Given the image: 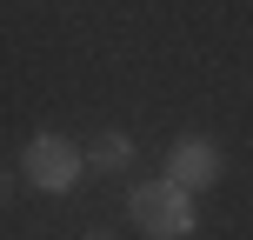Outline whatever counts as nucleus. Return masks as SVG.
Masks as SVG:
<instances>
[{
    "mask_svg": "<svg viewBox=\"0 0 253 240\" xmlns=\"http://www.w3.org/2000/svg\"><path fill=\"white\" fill-rule=\"evenodd\" d=\"M126 214H133V227L147 240H187L193 227H200V214H193V193L173 187V180H147V187L126 193Z\"/></svg>",
    "mask_w": 253,
    "mask_h": 240,
    "instance_id": "nucleus-1",
    "label": "nucleus"
},
{
    "mask_svg": "<svg viewBox=\"0 0 253 240\" xmlns=\"http://www.w3.org/2000/svg\"><path fill=\"white\" fill-rule=\"evenodd\" d=\"M20 167H27V180H34L40 193H67L87 174V153H80L74 140H60V134H34L27 153H20Z\"/></svg>",
    "mask_w": 253,
    "mask_h": 240,
    "instance_id": "nucleus-2",
    "label": "nucleus"
},
{
    "mask_svg": "<svg viewBox=\"0 0 253 240\" xmlns=\"http://www.w3.org/2000/svg\"><path fill=\"white\" fill-rule=\"evenodd\" d=\"M167 180L187 187V193H207V187L220 180V147H213L207 134H180L173 153H167Z\"/></svg>",
    "mask_w": 253,
    "mask_h": 240,
    "instance_id": "nucleus-3",
    "label": "nucleus"
},
{
    "mask_svg": "<svg viewBox=\"0 0 253 240\" xmlns=\"http://www.w3.org/2000/svg\"><path fill=\"white\" fill-rule=\"evenodd\" d=\"M87 160L100 167V174H120V167L133 160V140H126L120 127H107V134H100V140H93V147H87Z\"/></svg>",
    "mask_w": 253,
    "mask_h": 240,
    "instance_id": "nucleus-4",
    "label": "nucleus"
},
{
    "mask_svg": "<svg viewBox=\"0 0 253 240\" xmlns=\"http://www.w3.org/2000/svg\"><path fill=\"white\" fill-rule=\"evenodd\" d=\"M87 240H114V234H100V227H93V234H87Z\"/></svg>",
    "mask_w": 253,
    "mask_h": 240,
    "instance_id": "nucleus-5",
    "label": "nucleus"
}]
</instances>
